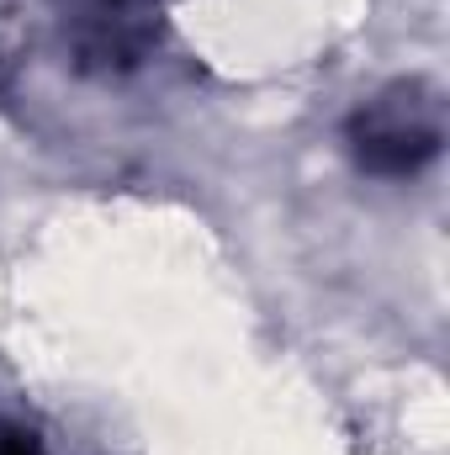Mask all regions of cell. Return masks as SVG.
Here are the masks:
<instances>
[{
    "mask_svg": "<svg viewBox=\"0 0 450 455\" xmlns=\"http://www.w3.org/2000/svg\"><path fill=\"white\" fill-rule=\"evenodd\" d=\"M440 101L424 80H398L350 116V148L371 175H419L440 154Z\"/></svg>",
    "mask_w": 450,
    "mask_h": 455,
    "instance_id": "6da1fadb",
    "label": "cell"
},
{
    "mask_svg": "<svg viewBox=\"0 0 450 455\" xmlns=\"http://www.w3.org/2000/svg\"><path fill=\"white\" fill-rule=\"evenodd\" d=\"M0 455H48V451H43V440H37L32 429L11 424V419L0 413Z\"/></svg>",
    "mask_w": 450,
    "mask_h": 455,
    "instance_id": "7a4b0ae2",
    "label": "cell"
}]
</instances>
